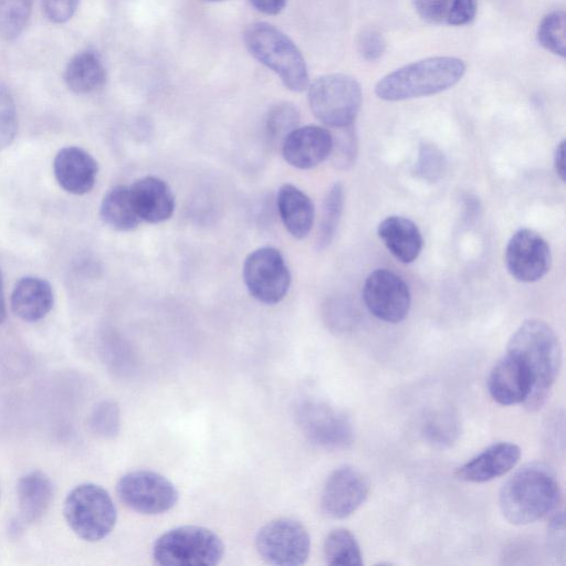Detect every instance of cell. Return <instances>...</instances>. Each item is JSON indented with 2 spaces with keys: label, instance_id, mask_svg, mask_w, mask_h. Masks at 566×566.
Returning <instances> with one entry per match:
<instances>
[{
  "label": "cell",
  "instance_id": "obj_1",
  "mask_svg": "<svg viewBox=\"0 0 566 566\" xmlns=\"http://www.w3.org/2000/svg\"><path fill=\"white\" fill-rule=\"evenodd\" d=\"M506 353L517 358L527 371L531 391L524 406L538 410L546 402L558 376L562 348L557 335L544 321H524L511 336Z\"/></svg>",
  "mask_w": 566,
  "mask_h": 566
},
{
  "label": "cell",
  "instance_id": "obj_2",
  "mask_svg": "<svg viewBox=\"0 0 566 566\" xmlns=\"http://www.w3.org/2000/svg\"><path fill=\"white\" fill-rule=\"evenodd\" d=\"M560 502V488L554 472L544 463H528L503 484L499 505L514 525L534 523L554 512Z\"/></svg>",
  "mask_w": 566,
  "mask_h": 566
},
{
  "label": "cell",
  "instance_id": "obj_3",
  "mask_svg": "<svg viewBox=\"0 0 566 566\" xmlns=\"http://www.w3.org/2000/svg\"><path fill=\"white\" fill-rule=\"evenodd\" d=\"M464 62L454 56H432L403 65L380 78L376 95L396 102L441 93L464 75Z\"/></svg>",
  "mask_w": 566,
  "mask_h": 566
},
{
  "label": "cell",
  "instance_id": "obj_4",
  "mask_svg": "<svg viewBox=\"0 0 566 566\" xmlns=\"http://www.w3.org/2000/svg\"><path fill=\"white\" fill-rule=\"evenodd\" d=\"M243 40L251 55L273 71L289 90L303 92L308 87L305 59L280 29L268 22H254L245 29Z\"/></svg>",
  "mask_w": 566,
  "mask_h": 566
},
{
  "label": "cell",
  "instance_id": "obj_5",
  "mask_svg": "<svg viewBox=\"0 0 566 566\" xmlns=\"http://www.w3.org/2000/svg\"><path fill=\"white\" fill-rule=\"evenodd\" d=\"M221 538L203 526L186 525L161 534L153 546V558L158 565L213 566L223 557Z\"/></svg>",
  "mask_w": 566,
  "mask_h": 566
},
{
  "label": "cell",
  "instance_id": "obj_6",
  "mask_svg": "<svg viewBox=\"0 0 566 566\" xmlns=\"http://www.w3.org/2000/svg\"><path fill=\"white\" fill-rule=\"evenodd\" d=\"M63 515L76 536L98 542L113 531L117 512L108 492L95 483H82L65 497Z\"/></svg>",
  "mask_w": 566,
  "mask_h": 566
},
{
  "label": "cell",
  "instance_id": "obj_7",
  "mask_svg": "<svg viewBox=\"0 0 566 566\" xmlns=\"http://www.w3.org/2000/svg\"><path fill=\"white\" fill-rule=\"evenodd\" d=\"M307 96L314 116L333 128L353 125L361 106L359 83L343 73L317 77L310 84Z\"/></svg>",
  "mask_w": 566,
  "mask_h": 566
},
{
  "label": "cell",
  "instance_id": "obj_8",
  "mask_svg": "<svg viewBox=\"0 0 566 566\" xmlns=\"http://www.w3.org/2000/svg\"><path fill=\"white\" fill-rule=\"evenodd\" d=\"M260 557L271 565H303L310 555L311 538L305 526L291 517H280L263 525L255 536Z\"/></svg>",
  "mask_w": 566,
  "mask_h": 566
},
{
  "label": "cell",
  "instance_id": "obj_9",
  "mask_svg": "<svg viewBox=\"0 0 566 566\" xmlns=\"http://www.w3.org/2000/svg\"><path fill=\"white\" fill-rule=\"evenodd\" d=\"M119 500L130 510L146 515L163 514L178 502L179 493L166 476L149 470L125 473L116 484Z\"/></svg>",
  "mask_w": 566,
  "mask_h": 566
},
{
  "label": "cell",
  "instance_id": "obj_10",
  "mask_svg": "<svg viewBox=\"0 0 566 566\" xmlns=\"http://www.w3.org/2000/svg\"><path fill=\"white\" fill-rule=\"evenodd\" d=\"M243 281L256 301L264 304L281 302L291 284V273L281 252L272 247L252 251L243 263Z\"/></svg>",
  "mask_w": 566,
  "mask_h": 566
},
{
  "label": "cell",
  "instance_id": "obj_11",
  "mask_svg": "<svg viewBox=\"0 0 566 566\" xmlns=\"http://www.w3.org/2000/svg\"><path fill=\"white\" fill-rule=\"evenodd\" d=\"M296 421L304 436L318 447L344 449L354 441V429L349 418L325 401H302L296 408Z\"/></svg>",
  "mask_w": 566,
  "mask_h": 566
},
{
  "label": "cell",
  "instance_id": "obj_12",
  "mask_svg": "<svg viewBox=\"0 0 566 566\" xmlns=\"http://www.w3.org/2000/svg\"><path fill=\"white\" fill-rule=\"evenodd\" d=\"M363 298L375 317L392 324L405 319L411 303L407 283L387 269H376L368 274L363 286Z\"/></svg>",
  "mask_w": 566,
  "mask_h": 566
},
{
  "label": "cell",
  "instance_id": "obj_13",
  "mask_svg": "<svg viewBox=\"0 0 566 566\" xmlns=\"http://www.w3.org/2000/svg\"><path fill=\"white\" fill-rule=\"evenodd\" d=\"M552 262L547 241L531 229H520L512 234L505 249V263L517 281L532 283L541 280Z\"/></svg>",
  "mask_w": 566,
  "mask_h": 566
},
{
  "label": "cell",
  "instance_id": "obj_14",
  "mask_svg": "<svg viewBox=\"0 0 566 566\" xmlns=\"http://www.w3.org/2000/svg\"><path fill=\"white\" fill-rule=\"evenodd\" d=\"M369 482L350 465L335 469L326 479L321 496L323 513L331 518L352 515L367 499Z\"/></svg>",
  "mask_w": 566,
  "mask_h": 566
},
{
  "label": "cell",
  "instance_id": "obj_15",
  "mask_svg": "<svg viewBox=\"0 0 566 566\" xmlns=\"http://www.w3.org/2000/svg\"><path fill=\"white\" fill-rule=\"evenodd\" d=\"M332 133L321 126L307 125L295 128L281 145L287 164L297 169H311L331 155Z\"/></svg>",
  "mask_w": 566,
  "mask_h": 566
},
{
  "label": "cell",
  "instance_id": "obj_16",
  "mask_svg": "<svg viewBox=\"0 0 566 566\" xmlns=\"http://www.w3.org/2000/svg\"><path fill=\"white\" fill-rule=\"evenodd\" d=\"M54 177L62 189L81 196L90 192L98 174L97 161L83 148H61L53 160Z\"/></svg>",
  "mask_w": 566,
  "mask_h": 566
},
{
  "label": "cell",
  "instance_id": "obj_17",
  "mask_svg": "<svg viewBox=\"0 0 566 566\" xmlns=\"http://www.w3.org/2000/svg\"><path fill=\"white\" fill-rule=\"evenodd\" d=\"M521 458L517 444L502 441L491 444L455 470V476L464 482L483 483L511 471Z\"/></svg>",
  "mask_w": 566,
  "mask_h": 566
},
{
  "label": "cell",
  "instance_id": "obj_18",
  "mask_svg": "<svg viewBox=\"0 0 566 566\" xmlns=\"http://www.w3.org/2000/svg\"><path fill=\"white\" fill-rule=\"evenodd\" d=\"M488 389L502 406L524 403L531 391V380L521 361L506 353L490 371Z\"/></svg>",
  "mask_w": 566,
  "mask_h": 566
},
{
  "label": "cell",
  "instance_id": "obj_19",
  "mask_svg": "<svg viewBox=\"0 0 566 566\" xmlns=\"http://www.w3.org/2000/svg\"><path fill=\"white\" fill-rule=\"evenodd\" d=\"M135 210L142 222L160 223L175 210V197L170 187L160 178L147 176L129 186Z\"/></svg>",
  "mask_w": 566,
  "mask_h": 566
},
{
  "label": "cell",
  "instance_id": "obj_20",
  "mask_svg": "<svg viewBox=\"0 0 566 566\" xmlns=\"http://www.w3.org/2000/svg\"><path fill=\"white\" fill-rule=\"evenodd\" d=\"M54 295L51 284L41 277L20 279L11 294L12 312L24 322H38L52 310Z\"/></svg>",
  "mask_w": 566,
  "mask_h": 566
},
{
  "label": "cell",
  "instance_id": "obj_21",
  "mask_svg": "<svg viewBox=\"0 0 566 566\" xmlns=\"http://www.w3.org/2000/svg\"><path fill=\"white\" fill-rule=\"evenodd\" d=\"M387 250L400 262L411 263L419 256L423 239L417 224L401 216L385 218L377 228Z\"/></svg>",
  "mask_w": 566,
  "mask_h": 566
},
{
  "label": "cell",
  "instance_id": "obj_22",
  "mask_svg": "<svg viewBox=\"0 0 566 566\" xmlns=\"http://www.w3.org/2000/svg\"><path fill=\"white\" fill-rule=\"evenodd\" d=\"M281 220L295 239L305 238L312 230L315 209L311 198L291 184L283 185L276 197Z\"/></svg>",
  "mask_w": 566,
  "mask_h": 566
},
{
  "label": "cell",
  "instance_id": "obj_23",
  "mask_svg": "<svg viewBox=\"0 0 566 566\" xmlns=\"http://www.w3.org/2000/svg\"><path fill=\"white\" fill-rule=\"evenodd\" d=\"M17 495L22 521L28 524L35 523L44 516L50 507L53 485L44 472L33 470L19 479Z\"/></svg>",
  "mask_w": 566,
  "mask_h": 566
},
{
  "label": "cell",
  "instance_id": "obj_24",
  "mask_svg": "<svg viewBox=\"0 0 566 566\" xmlns=\"http://www.w3.org/2000/svg\"><path fill=\"white\" fill-rule=\"evenodd\" d=\"M64 82L76 94H90L102 88L106 82V70L94 51L74 55L64 71Z\"/></svg>",
  "mask_w": 566,
  "mask_h": 566
},
{
  "label": "cell",
  "instance_id": "obj_25",
  "mask_svg": "<svg viewBox=\"0 0 566 566\" xmlns=\"http://www.w3.org/2000/svg\"><path fill=\"white\" fill-rule=\"evenodd\" d=\"M99 216L109 228L127 232L135 230L142 222L138 217L129 191V186L112 187L103 197Z\"/></svg>",
  "mask_w": 566,
  "mask_h": 566
},
{
  "label": "cell",
  "instance_id": "obj_26",
  "mask_svg": "<svg viewBox=\"0 0 566 566\" xmlns=\"http://www.w3.org/2000/svg\"><path fill=\"white\" fill-rule=\"evenodd\" d=\"M323 553L328 565L359 566L363 555L354 534L344 527L332 530L323 545Z\"/></svg>",
  "mask_w": 566,
  "mask_h": 566
},
{
  "label": "cell",
  "instance_id": "obj_27",
  "mask_svg": "<svg viewBox=\"0 0 566 566\" xmlns=\"http://www.w3.org/2000/svg\"><path fill=\"white\" fill-rule=\"evenodd\" d=\"M460 422L450 409H439L429 413L421 426L423 438L440 448L452 446L460 436Z\"/></svg>",
  "mask_w": 566,
  "mask_h": 566
},
{
  "label": "cell",
  "instance_id": "obj_28",
  "mask_svg": "<svg viewBox=\"0 0 566 566\" xmlns=\"http://www.w3.org/2000/svg\"><path fill=\"white\" fill-rule=\"evenodd\" d=\"M344 206V188L335 182L326 192L317 233V248L325 249L333 241Z\"/></svg>",
  "mask_w": 566,
  "mask_h": 566
},
{
  "label": "cell",
  "instance_id": "obj_29",
  "mask_svg": "<svg viewBox=\"0 0 566 566\" xmlns=\"http://www.w3.org/2000/svg\"><path fill=\"white\" fill-rule=\"evenodd\" d=\"M300 113L290 102H279L271 106L265 117V134L273 146H281L284 139L297 128Z\"/></svg>",
  "mask_w": 566,
  "mask_h": 566
},
{
  "label": "cell",
  "instance_id": "obj_30",
  "mask_svg": "<svg viewBox=\"0 0 566 566\" xmlns=\"http://www.w3.org/2000/svg\"><path fill=\"white\" fill-rule=\"evenodd\" d=\"M33 0H0V38L17 39L27 27Z\"/></svg>",
  "mask_w": 566,
  "mask_h": 566
},
{
  "label": "cell",
  "instance_id": "obj_31",
  "mask_svg": "<svg viewBox=\"0 0 566 566\" xmlns=\"http://www.w3.org/2000/svg\"><path fill=\"white\" fill-rule=\"evenodd\" d=\"M537 41L553 54L565 56L566 52V15L564 11L546 14L537 29Z\"/></svg>",
  "mask_w": 566,
  "mask_h": 566
},
{
  "label": "cell",
  "instance_id": "obj_32",
  "mask_svg": "<svg viewBox=\"0 0 566 566\" xmlns=\"http://www.w3.org/2000/svg\"><path fill=\"white\" fill-rule=\"evenodd\" d=\"M88 427L101 438L111 439L117 436L120 427L118 406L111 400L97 403L88 416Z\"/></svg>",
  "mask_w": 566,
  "mask_h": 566
},
{
  "label": "cell",
  "instance_id": "obj_33",
  "mask_svg": "<svg viewBox=\"0 0 566 566\" xmlns=\"http://www.w3.org/2000/svg\"><path fill=\"white\" fill-rule=\"evenodd\" d=\"M337 133L332 134L333 144L329 157L338 169H348L355 163L357 156V139L350 126L335 128Z\"/></svg>",
  "mask_w": 566,
  "mask_h": 566
},
{
  "label": "cell",
  "instance_id": "obj_34",
  "mask_svg": "<svg viewBox=\"0 0 566 566\" xmlns=\"http://www.w3.org/2000/svg\"><path fill=\"white\" fill-rule=\"evenodd\" d=\"M18 129L17 108L11 91L0 82V150L15 138Z\"/></svg>",
  "mask_w": 566,
  "mask_h": 566
},
{
  "label": "cell",
  "instance_id": "obj_35",
  "mask_svg": "<svg viewBox=\"0 0 566 566\" xmlns=\"http://www.w3.org/2000/svg\"><path fill=\"white\" fill-rule=\"evenodd\" d=\"M446 167V157L438 147L430 144L420 147L416 164V172L419 177L434 182L443 176Z\"/></svg>",
  "mask_w": 566,
  "mask_h": 566
},
{
  "label": "cell",
  "instance_id": "obj_36",
  "mask_svg": "<svg viewBox=\"0 0 566 566\" xmlns=\"http://www.w3.org/2000/svg\"><path fill=\"white\" fill-rule=\"evenodd\" d=\"M326 322L336 332L350 331L357 323L356 308L348 302L337 301L326 310Z\"/></svg>",
  "mask_w": 566,
  "mask_h": 566
},
{
  "label": "cell",
  "instance_id": "obj_37",
  "mask_svg": "<svg viewBox=\"0 0 566 566\" xmlns=\"http://www.w3.org/2000/svg\"><path fill=\"white\" fill-rule=\"evenodd\" d=\"M357 49L365 60L376 61L385 53L386 41L378 30L366 28L358 34Z\"/></svg>",
  "mask_w": 566,
  "mask_h": 566
},
{
  "label": "cell",
  "instance_id": "obj_38",
  "mask_svg": "<svg viewBox=\"0 0 566 566\" xmlns=\"http://www.w3.org/2000/svg\"><path fill=\"white\" fill-rule=\"evenodd\" d=\"M451 0H412L418 15L427 22L440 23L446 20Z\"/></svg>",
  "mask_w": 566,
  "mask_h": 566
},
{
  "label": "cell",
  "instance_id": "obj_39",
  "mask_svg": "<svg viewBox=\"0 0 566 566\" xmlns=\"http://www.w3.org/2000/svg\"><path fill=\"white\" fill-rule=\"evenodd\" d=\"M80 0H42L43 13L53 23H64L75 13Z\"/></svg>",
  "mask_w": 566,
  "mask_h": 566
},
{
  "label": "cell",
  "instance_id": "obj_40",
  "mask_svg": "<svg viewBox=\"0 0 566 566\" xmlns=\"http://www.w3.org/2000/svg\"><path fill=\"white\" fill-rule=\"evenodd\" d=\"M476 13V0H451L446 21L451 25L470 23Z\"/></svg>",
  "mask_w": 566,
  "mask_h": 566
},
{
  "label": "cell",
  "instance_id": "obj_41",
  "mask_svg": "<svg viewBox=\"0 0 566 566\" xmlns=\"http://www.w3.org/2000/svg\"><path fill=\"white\" fill-rule=\"evenodd\" d=\"M548 549L554 557H564L565 554V525L564 514L557 512L551 520L547 532Z\"/></svg>",
  "mask_w": 566,
  "mask_h": 566
},
{
  "label": "cell",
  "instance_id": "obj_42",
  "mask_svg": "<svg viewBox=\"0 0 566 566\" xmlns=\"http://www.w3.org/2000/svg\"><path fill=\"white\" fill-rule=\"evenodd\" d=\"M260 12L269 15L279 14L286 6L287 0H249Z\"/></svg>",
  "mask_w": 566,
  "mask_h": 566
},
{
  "label": "cell",
  "instance_id": "obj_43",
  "mask_svg": "<svg viewBox=\"0 0 566 566\" xmlns=\"http://www.w3.org/2000/svg\"><path fill=\"white\" fill-rule=\"evenodd\" d=\"M565 146L566 143L563 139L556 147L555 154H554V168L556 171V175L559 177L562 181L565 180Z\"/></svg>",
  "mask_w": 566,
  "mask_h": 566
},
{
  "label": "cell",
  "instance_id": "obj_44",
  "mask_svg": "<svg viewBox=\"0 0 566 566\" xmlns=\"http://www.w3.org/2000/svg\"><path fill=\"white\" fill-rule=\"evenodd\" d=\"M6 317H7V307H6V300H4V293H3L2 274L0 271V325L4 322Z\"/></svg>",
  "mask_w": 566,
  "mask_h": 566
},
{
  "label": "cell",
  "instance_id": "obj_45",
  "mask_svg": "<svg viewBox=\"0 0 566 566\" xmlns=\"http://www.w3.org/2000/svg\"><path fill=\"white\" fill-rule=\"evenodd\" d=\"M206 1L217 2V1H223V0H206Z\"/></svg>",
  "mask_w": 566,
  "mask_h": 566
}]
</instances>
